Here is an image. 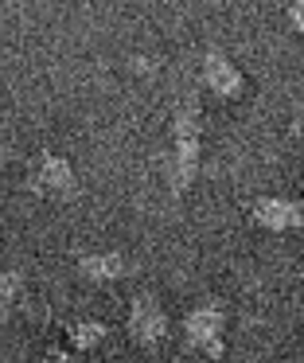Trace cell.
I'll use <instances>...</instances> for the list:
<instances>
[{
	"instance_id": "obj_11",
	"label": "cell",
	"mask_w": 304,
	"mask_h": 363,
	"mask_svg": "<svg viewBox=\"0 0 304 363\" xmlns=\"http://www.w3.org/2000/svg\"><path fill=\"white\" fill-rule=\"evenodd\" d=\"M47 363H78L74 355H67V352H55V355H47Z\"/></svg>"
},
{
	"instance_id": "obj_5",
	"label": "cell",
	"mask_w": 304,
	"mask_h": 363,
	"mask_svg": "<svg viewBox=\"0 0 304 363\" xmlns=\"http://www.w3.org/2000/svg\"><path fill=\"white\" fill-rule=\"evenodd\" d=\"M35 188L43 191V196L51 199H70L78 191V180H74V168L67 164L62 157H55V152H47L43 160H39V172H35Z\"/></svg>"
},
{
	"instance_id": "obj_2",
	"label": "cell",
	"mask_w": 304,
	"mask_h": 363,
	"mask_svg": "<svg viewBox=\"0 0 304 363\" xmlns=\"http://www.w3.org/2000/svg\"><path fill=\"white\" fill-rule=\"evenodd\" d=\"M223 328H226V316L218 305H199L187 313L184 332H187V347H195L199 355H210L218 359L223 355Z\"/></svg>"
},
{
	"instance_id": "obj_3",
	"label": "cell",
	"mask_w": 304,
	"mask_h": 363,
	"mask_svg": "<svg viewBox=\"0 0 304 363\" xmlns=\"http://www.w3.org/2000/svg\"><path fill=\"white\" fill-rule=\"evenodd\" d=\"M129 336L145 347H156L164 336H168V313L160 308L156 297H137L129 305Z\"/></svg>"
},
{
	"instance_id": "obj_4",
	"label": "cell",
	"mask_w": 304,
	"mask_h": 363,
	"mask_svg": "<svg viewBox=\"0 0 304 363\" xmlns=\"http://www.w3.org/2000/svg\"><path fill=\"white\" fill-rule=\"evenodd\" d=\"M203 82H207V90H215L218 98H242V90H246L242 71L223 55V51H207V55H203Z\"/></svg>"
},
{
	"instance_id": "obj_1",
	"label": "cell",
	"mask_w": 304,
	"mask_h": 363,
	"mask_svg": "<svg viewBox=\"0 0 304 363\" xmlns=\"http://www.w3.org/2000/svg\"><path fill=\"white\" fill-rule=\"evenodd\" d=\"M199 137H203L199 102L184 98L176 106V118H171V141H176V152H171V188L176 191L191 188L195 172H199Z\"/></svg>"
},
{
	"instance_id": "obj_7",
	"label": "cell",
	"mask_w": 304,
	"mask_h": 363,
	"mask_svg": "<svg viewBox=\"0 0 304 363\" xmlns=\"http://www.w3.org/2000/svg\"><path fill=\"white\" fill-rule=\"evenodd\" d=\"M78 274L86 277V281H117V277L125 274V258L117 250H98V254H86L82 262H78Z\"/></svg>"
},
{
	"instance_id": "obj_8",
	"label": "cell",
	"mask_w": 304,
	"mask_h": 363,
	"mask_svg": "<svg viewBox=\"0 0 304 363\" xmlns=\"http://www.w3.org/2000/svg\"><path fill=\"white\" fill-rule=\"evenodd\" d=\"M70 340H74V347H98L101 340H106V324L101 320H78L74 328H70Z\"/></svg>"
},
{
	"instance_id": "obj_10",
	"label": "cell",
	"mask_w": 304,
	"mask_h": 363,
	"mask_svg": "<svg viewBox=\"0 0 304 363\" xmlns=\"http://www.w3.org/2000/svg\"><path fill=\"white\" fill-rule=\"evenodd\" d=\"M288 24H293L296 32H304V0H293V4H288Z\"/></svg>"
},
{
	"instance_id": "obj_9",
	"label": "cell",
	"mask_w": 304,
	"mask_h": 363,
	"mask_svg": "<svg viewBox=\"0 0 304 363\" xmlns=\"http://www.w3.org/2000/svg\"><path fill=\"white\" fill-rule=\"evenodd\" d=\"M20 274H16V269H8V274H4V289H0V293H4V308H12L16 305V297H20Z\"/></svg>"
},
{
	"instance_id": "obj_6",
	"label": "cell",
	"mask_w": 304,
	"mask_h": 363,
	"mask_svg": "<svg viewBox=\"0 0 304 363\" xmlns=\"http://www.w3.org/2000/svg\"><path fill=\"white\" fill-rule=\"evenodd\" d=\"M254 223L265 230H296L304 223V211L300 203H293V199H281V196H265L254 203Z\"/></svg>"
}]
</instances>
